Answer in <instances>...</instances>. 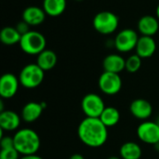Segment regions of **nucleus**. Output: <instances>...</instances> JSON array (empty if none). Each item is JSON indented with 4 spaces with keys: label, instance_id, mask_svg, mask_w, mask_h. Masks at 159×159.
<instances>
[{
    "label": "nucleus",
    "instance_id": "nucleus-1",
    "mask_svg": "<svg viewBox=\"0 0 159 159\" xmlns=\"http://www.w3.org/2000/svg\"><path fill=\"white\" fill-rule=\"evenodd\" d=\"M107 129L100 118L86 117L78 126L77 135L85 145L91 148H99L104 145L108 139Z\"/></svg>",
    "mask_w": 159,
    "mask_h": 159
},
{
    "label": "nucleus",
    "instance_id": "nucleus-2",
    "mask_svg": "<svg viewBox=\"0 0 159 159\" xmlns=\"http://www.w3.org/2000/svg\"><path fill=\"white\" fill-rule=\"evenodd\" d=\"M13 139L14 147L20 156L36 154L41 145V141L37 132L28 128L17 130Z\"/></svg>",
    "mask_w": 159,
    "mask_h": 159
},
{
    "label": "nucleus",
    "instance_id": "nucleus-3",
    "mask_svg": "<svg viewBox=\"0 0 159 159\" xmlns=\"http://www.w3.org/2000/svg\"><path fill=\"white\" fill-rule=\"evenodd\" d=\"M20 49L28 55H38L46 49L47 39L43 34L31 30L27 34L21 35L19 43Z\"/></svg>",
    "mask_w": 159,
    "mask_h": 159
},
{
    "label": "nucleus",
    "instance_id": "nucleus-4",
    "mask_svg": "<svg viewBox=\"0 0 159 159\" xmlns=\"http://www.w3.org/2000/svg\"><path fill=\"white\" fill-rule=\"evenodd\" d=\"M92 25L95 31L99 34L109 35L117 30L119 25V18L112 11H101L94 16Z\"/></svg>",
    "mask_w": 159,
    "mask_h": 159
},
{
    "label": "nucleus",
    "instance_id": "nucleus-5",
    "mask_svg": "<svg viewBox=\"0 0 159 159\" xmlns=\"http://www.w3.org/2000/svg\"><path fill=\"white\" fill-rule=\"evenodd\" d=\"M18 77L22 87L32 89L42 84L45 78V71H43L36 63H29L20 70Z\"/></svg>",
    "mask_w": 159,
    "mask_h": 159
},
{
    "label": "nucleus",
    "instance_id": "nucleus-6",
    "mask_svg": "<svg viewBox=\"0 0 159 159\" xmlns=\"http://www.w3.org/2000/svg\"><path fill=\"white\" fill-rule=\"evenodd\" d=\"M138 33L131 28H125L117 33L114 39V46L120 53L130 52L135 49L139 40Z\"/></svg>",
    "mask_w": 159,
    "mask_h": 159
},
{
    "label": "nucleus",
    "instance_id": "nucleus-7",
    "mask_svg": "<svg viewBox=\"0 0 159 159\" xmlns=\"http://www.w3.org/2000/svg\"><path fill=\"white\" fill-rule=\"evenodd\" d=\"M105 107L102 98L96 93H89L85 95L81 102V109L86 117L99 118Z\"/></svg>",
    "mask_w": 159,
    "mask_h": 159
},
{
    "label": "nucleus",
    "instance_id": "nucleus-8",
    "mask_svg": "<svg viewBox=\"0 0 159 159\" xmlns=\"http://www.w3.org/2000/svg\"><path fill=\"white\" fill-rule=\"evenodd\" d=\"M98 85L102 93L105 95L114 96L120 92L122 89V79L119 74L103 71L99 77Z\"/></svg>",
    "mask_w": 159,
    "mask_h": 159
},
{
    "label": "nucleus",
    "instance_id": "nucleus-9",
    "mask_svg": "<svg viewBox=\"0 0 159 159\" xmlns=\"http://www.w3.org/2000/svg\"><path fill=\"white\" fill-rule=\"evenodd\" d=\"M137 136L144 143L155 145L159 142V125L157 122L144 121L137 128Z\"/></svg>",
    "mask_w": 159,
    "mask_h": 159
},
{
    "label": "nucleus",
    "instance_id": "nucleus-10",
    "mask_svg": "<svg viewBox=\"0 0 159 159\" xmlns=\"http://www.w3.org/2000/svg\"><path fill=\"white\" fill-rule=\"evenodd\" d=\"M20 85L19 77L11 73L4 74L0 78V96L2 99L14 97Z\"/></svg>",
    "mask_w": 159,
    "mask_h": 159
},
{
    "label": "nucleus",
    "instance_id": "nucleus-11",
    "mask_svg": "<svg viewBox=\"0 0 159 159\" xmlns=\"http://www.w3.org/2000/svg\"><path fill=\"white\" fill-rule=\"evenodd\" d=\"M130 114L137 119L146 120L153 114L152 104L144 99H136L129 105Z\"/></svg>",
    "mask_w": 159,
    "mask_h": 159
},
{
    "label": "nucleus",
    "instance_id": "nucleus-12",
    "mask_svg": "<svg viewBox=\"0 0 159 159\" xmlns=\"http://www.w3.org/2000/svg\"><path fill=\"white\" fill-rule=\"evenodd\" d=\"M47 14L43 7L36 6L27 7L21 14L22 20L27 22L30 26H37L42 24L46 20Z\"/></svg>",
    "mask_w": 159,
    "mask_h": 159
},
{
    "label": "nucleus",
    "instance_id": "nucleus-13",
    "mask_svg": "<svg viewBox=\"0 0 159 159\" xmlns=\"http://www.w3.org/2000/svg\"><path fill=\"white\" fill-rule=\"evenodd\" d=\"M137 28L142 35L154 36L159 30V20L152 15H144L139 20Z\"/></svg>",
    "mask_w": 159,
    "mask_h": 159
},
{
    "label": "nucleus",
    "instance_id": "nucleus-14",
    "mask_svg": "<svg viewBox=\"0 0 159 159\" xmlns=\"http://www.w3.org/2000/svg\"><path fill=\"white\" fill-rule=\"evenodd\" d=\"M135 51L136 54L139 55L142 59L150 58L157 51V42L153 36L142 35L139 37Z\"/></svg>",
    "mask_w": 159,
    "mask_h": 159
},
{
    "label": "nucleus",
    "instance_id": "nucleus-15",
    "mask_svg": "<svg viewBox=\"0 0 159 159\" xmlns=\"http://www.w3.org/2000/svg\"><path fill=\"white\" fill-rule=\"evenodd\" d=\"M21 117L11 110H5L0 113V129L6 131H13L19 129Z\"/></svg>",
    "mask_w": 159,
    "mask_h": 159
},
{
    "label": "nucleus",
    "instance_id": "nucleus-16",
    "mask_svg": "<svg viewBox=\"0 0 159 159\" xmlns=\"http://www.w3.org/2000/svg\"><path fill=\"white\" fill-rule=\"evenodd\" d=\"M102 67L105 72L119 74L126 69V60L119 54L112 53L103 59Z\"/></svg>",
    "mask_w": 159,
    "mask_h": 159
},
{
    "label": "nucleus",
    "instance_id": "nucleus-17",
    "mask_svg": "<svg viewBox=\"0 0 159 159\" xmlns=\"http://www.w3.org/2000/svg\"><path fill=\"white\" fill-rule=\"evenodd\" d=\"M44 107L41 102H30L22 107L20 117L26 123H33L41 116Z\"/></svg>",
    "mask_w": 159,
    "mask_h": 159
},
{
    "label": "nucleus",
    "instance_id": "nucleus-18",
    "mask_svg": "<svg viewBox=\"0 0 159 159\" xmlns=\"http://www.w3.org/2000/svg\"><path fill=\"white\" fill-rule=\"evenodd\" d=\"M57 55L51 49H45L37 55L36 64L45 72L53 69L57 64Z\"/></svg>",
    "mask_w": 159,
    "mask_h": 159
},
{
    "label": "nucleus",
    "instance_id": "nucleus-19",
    "mask_svg": "<svg viewBox=\"0 0 159 159\" xmlns=\"http://www.w3.org/2000/svg\"><path fill=\"white\" fill-rule=\"evenodd\" d=\"M42 7L45 10L47 16L59 17L61 16L67 7L66 0H43Z\"/></svg>",
    "mask_w": 159,
    "mask_h": 159
},
{
    "label": "nucleus",
    "instance_id": "nucleus-20",
    "mask_svg": "<svg viewBox=\"0 0 159 159\" xmlns=\"http://www.w3.org/2000/svg\"><path fill=\"white\" fill-rule=\"evenodd\" d=\"M119 154L122 159H140L143 155V150L137 143L127 142L121 145Z\"/></svg>",
    "mask_w": 159,
    "mask_h": 159
},
{
    "label": "nucleus",
    "instance_id": "nucleus-21",
    "mask_svg": "<svg viewBox=\"0 0 159 159\" xmlns=\"http://www.w3.org/2000/svg\"><path fill=\"white\" fill-rule=\"evenodd\" d=\"M21 34L17 31L16 27L6 26L0 32V41L6 46H13L19 44Z\"/></svg>",
    "mask_w": 159,
    "mask_h": 159
},
{
    "label": "nucleus",
    "instance_id": "nucleus-22",
    "mask_svg": "<svg viewBox=\"0 0 159 159\" xmlns=\"http://www.w3.org/2000/svg\"><path fill=\"white\" fill-rule=\"evenodd\" d=\"M99 118L107 128H112L118 124L120 120V112L114 106H107Z\"/></svg>",
    "mask_w": 159,
    "mask_h": 159
},
{
    "label": "nucleus",
    "instance_id": "nucleus-23",
    "mask_svg": "<svg viewBox=\"0 0 159 159\" xmlns=\"http://www.w3.org/2000/svg\"><path fill=\"white\" fill-rule=\"evenodd\" d=\"M142 58L135 54L130 55L127 60H126V69L129 73L134 74L136 72H138L140 70V68L142 67Z\"/></svg>",
    "mask_w": 159,
    "mask_h": 159
},
{
    "label": "nucleus",
    "instance_id": "nucleus-24",
    "mask_svg": "<svg viewBox=\"0 0 159 159\" xmlns=\"http://www.w3.org/2000/svg\"><path fill=\"white\" fill-rule=\"evenodd\" d=\"M20 154L15 148L1 149L0 159H20Z\"/></svg>",
    "mask_w": 159,
    "mask_h": 159
},
{
    "label": "nucleus",
    "instance_id": "nucleus-25",
    "mask_svg": "<svg viewBox=\"0 0 159 159\" xmlns=\"http://www.w3.org/2000/svg\"><path fill=\"white\" fill-rule=\"evenodd\" d=\"M0 146L1 149H9L14 147V139L10 136H3L0 139Z\"/></svg>",
    "mask_w": 159,
    "mask_h": 159
},
{
    "label": "nucleus",
    "instance_id": "nucleus-26",
    "mask_svg": "<svg viewBox=\"0 0 159 159\" xmlns=\"http://www.w3.org/2000/svg\"><path fill=\"white\" fill-rule=\"evenodd\" d=\"M16 27V29H17V31L21 34V35H23V34H27L28 32H30L31 30H30V25L27 23V22H25L24 20H21V21H20L19 23H17V25L15 26Z\"/></svg>",
    "mask_w": 159,
    "mask_h": 159
},
{
    "label": "nucleus",
    "instance_id": "nucleus-27",
    "mask_svg": "<svg viewBox=\"0 0 159 159\" xmlns=\"http://www.w3.org/2000/svg\"><path fill=\"white\" fill-rule=\"evenodd\" d=\"M20 159H43L41 157L37 156L36 154L34 155H28V156H21V157Z\"/></svg>",
    "mask_w": 159,
    "mask_h": 159
},
{
    "label": "nucleus",
    "instance_id": "nucleus-28",
    "mask_svg": "<svg viewBox=\"0 0 159 159\" xmlns=\"http://www.w3.org/2000/svg\"><path fill=\"white\" fill-rule=\"evenodd\" d=\"M69 159H85V157L80 154H74L70 157Z\"/></svg>",
    "mask_w": 159,
    "mask_h": 159
},
{
    "label": "nucleus",
    "instance_id": "nucleus-29",
    "mask_svg": "<svg viewBox=\"0 0 159 159\" xmlns=\"http://www.w3.org/2000/svg\"><path fill=\"white\" fill-rule=\"evenodd\" d=\"M154 148H155V150H156L157 152H158L159 153V142L158 143H157L154 145Z\"/></svg>",
    "mask_w": 159,
    "mask_h": 159
},
{
    "label": "nucleus",
    "instance_id": "nucleus-30",
    "mask_svg": "<svg viewBox=\"0 0 159 159\" xmlns=\"http://www.w3.org/2000/svg\"><path fill=\"white\" fill-rule=\"evenodd\" d=\"M156 14H157V18L159 20V4L157 5V9H156Z\"/></svg>",
    "mask_w": 159,
    "mask_h": 159
},
{
    "label": "nucleus",
    "instance_id": "nucleus-31",
    "mask_svg": "<svg viewBox=\"0 0 159 159\" xmlns=\"http://www.w3.org/2000/svg\"><path fill=\"white\" fill-rule=\"evenodd\" d=\"M108 159H121V158H119L118 157H110Z\"/></svg>",
    "mask_w": 159,
    "mask_h": 159
},
{
    "label": "nucleus",
    "instance_id": "nucleus-32",
    "mask_svg": "<svg viewBox=\"0 0 159 159\" xmlns=\"http://www.w3.org/2000/svg\"><path fill=\"white\" fill-rule=\"evenodd\" d=\"M75 1H77V2H81V1H84V0H75Z\"/></svg>",
    "mask_w": 159,
    "mask_h": 159
},
{
    "label": "nucleus",
    "instance_id": "nucleus-33",
    "mask_svg": "<svg viewBox=\"0 0 159 159\" xmlns=\"http://www.w3.org/2000/svg\"><path fill=\"white\" fill-rule=\"evenodd\" d=\"M157 124H158V125H159V117H158V118H157Z\"/></svg>",
    "mask_w": 159,
    "mask_h": 159
}]
</instances>
